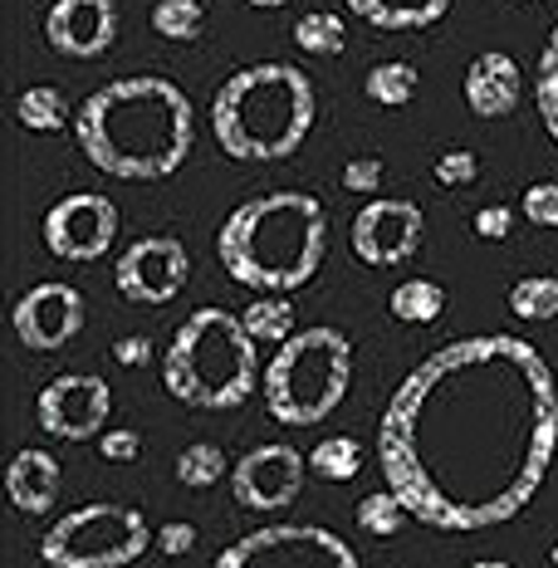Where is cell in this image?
<instances>
[{
	"label": "cell",
	"instance_id": "obj_28",
	"mask_svg": "<svg viewBox=\"0 0 558 568\" xmlns=\"http://www.w3.org/2000/svg\"><path fill=\"white\" fill-rule=\"evenodd\" d=\"M534 103H539V118H544V128H549V138L558 142V26L549 30V40H544L539 79H534Z\"/></svg>",
	"mask_w": 558,
	"mask_h": 568
},
{
	"label": "cell",
	"instance_id": "obj_19",
	"mask_svg": "<svg viewBox=\"0 0 558 568\" xmlns=\"http://www.w3.org/2000/svg\"><path fill=\"white\" fill-rule=\"evenodd\" d=\"M241 324L255 343H290L294 334H300V328H294L290 294H260V300H251L241 310Z\"/></svg>",
	"mask_w": 558,
	"mask_h": 568
},
{
	"label": "cell",
	"instance_id": "obj_15",
	"mask_svg": "<svg viewBox=\"0 0 558 568\" xmlns=\"http://www.w3.org/2000/svg\"><path fill=\"white\" fill-rule=\"evenodd\" d=\"M44 40L64 59H99L118 40V6L113 0H54L44 16Z\"/></svg>",
	"mask_w": 558,
	"mask_h": 568
},
{
	"label": "cell",
	"instance_id": "obj_8",
	"mask_svg": "<svg viewBox=\"0 0 558 568\" xmlns=\"http://www.w3.org/2000/svg\"><path fill=\"white\" fill-rule=\"evenodd\" d=\"M211 568H363L353 544L324 525H265L225 544Z\"/></svg>",
	"mask_w": 558,
	"mask_h": 568
},
{
	"label": "cell",
	"instance_id": "obj_2",
	"mask_svg": "<svg viewBox=\"0 0 558 568\" xmlns=\"http://www.w3.org/2000/svg\"><path fill=\"white\" fill-rule=\"evenodd\" d=\"M79 152L118 182H162L192 158L196 109L162 74H128L93 89L74 113Z\"/></svg>",
	"mask_w": 558,
	"mask_h": 568
},
{
	"label": "cell",
	"instance_id": "obj_25",
	"mask_svg": "<svg viewBox=\"0 0 558 568\" xmlns=\"http://www.w3.org/2000/svg\"><path fill=\"white\" fill-rule=\"evenodd\" d=\"M294 44H300L304 54H343L348 50V26H343L338 10H308L300 16V26H294Z\"/></svg>",
	"mask_w": 558,
	"mask_h": 568
},
{
	"label": "cell",
	"instance_id": "obj_37",
	"mask_svg": "<svg viewBox=\"0 0 558 568\" xmlns=\"http://www.w3.org/2000/svg\"><path fill=\"white\" fill-rule=\"evenodd\" d=\"M245 6H255V10H280V6H290V0H245Z\"/></svg>",
	"mask_w": 558,
	"mask_h": 568
},
{
	"label": "cell",
	"instance_id": "obj_22",
	"mask_svg": "<svg viewBox=\"0 0 558 568\" xmlns=\"http://www.w3.org/2000/svg\"><path fill=\"white\" fill-rule=\"evenodd\" d=\"M363 460H367V452H363L358 436H324V442L308 452V470H314V476H324V480H334V485H343V480L358 476Z\"/></svg>",
	"mask_w": 558,
	"mask_h": 568
},
{
	"label": "cell",
	"instance_id": "obj_1",
	"mask_svg": "<svg viewBox=\"0 0 558 568\" xmlns=\"http://www.w3.org/2000/svg\"><path fill=\"white\" fill-rule=\"evenodd\" d=\"M558 452V383L515 334L456 338L397 383L377 466L426 529L470 535L515 519L539 495Z\"/></svg>",
	"mask_w": 558,
	"mask_h": 568
},
{
	"label": "cell",
	"instance_id": "obj_6",
	"mask_svg": "<svg viewBox=\"0 0 558 568\" xmlns=\"http://www.w3.org/2000/svg\"><path fill=\"white\" fill-rule=\"evenodd\" d=\"M260 387H265V407L280 426H318L328 412H338V402L353 387L348 334L328 324L300 328L290 343H280Z\"/></svg>",
	"mask_w": 558,
	"mask_h": 568
},
{
	"label": "cell",
	"instance_id": "obj_11",
	"mask_svg": "<svg viewBox=\"0 0 558 568\" xmlns=\"http://www.w3.org/2000/svg\"><path fill=\"white\" fill-rule=\"evenodd\" d=\"M118 241V206L99 192H69L64 201H54L44 211V251L59 260H89L109 255V245Z\"/></svg>",
	"mask_w": 558,
	"mask_h": 568
},
{
	"label": "cell",
	"instance_id": "obj_30",
	"mask_svg": "<svg viewBox=\"0 0 558 568\" xmlns=\"http://www.w3.org/2000/svg\"><path fill=\"white\" fill-rule=\"evenodd\" d=\"M432 176L442 186H470L475 176H480V158H475L470 148H450V152H442V158L432 162Z\"/></svg>",
	"mask_w": 558,
	"mask_h": 568
},
{
	"label": "cell",
	"instance_id": "obj_4",
	"mask_svg": "<svg viewBox=\"0 0 558 568\" xmlns=\"http://www.w3.org/2000/svg\"><path fill=\"white\" fill-rule=\"evenodd\" d=\"M318 113L314 79L300 64L265 59L235 69L211 99V133L235 162H284L304 148Z\"/></svg>",
	"mask_w": 558,
	"mask_h": 568
},
{
	"label": "cell",
	"instance_id": "obj_16",
	"mask_svg": "<svg viewBox=\"0 0 558 568\" xmlns=\"http://www.w3.org/2000/svg\"><path fill=\"white\" fill-rule=\"evenodd\" d=\"M466 109L475 118H509L519 109V93H525V74L505 50H485L470 59L466 69Z\"/></svg>",
	"mask_w": 558,
	"mask_h": 568
},
{
	"label": "cell",
	"instance_id": "obj_3",
	"mask_svg": "<svg viewBox=\"0 0 558 568\" xmlns=\"http://www.w3.org/2000/svg\"><path fill=\"white\" fill-rule=\"evenodd\" d=\"M225 275L260 294H294L328 255V211L308 192H265L225 216L216 235Z\"/></svg>",
	"mask_w": 558,
	"mask_h": 568
},
{
	"label": "cell",
	"instance_id": "obj_10",
	"mask_svg": "<svg viewBox=\"0 0 558 568\" xmlns=\"http://www.w3.org/2000/svg\"><path fill=\"white\" fill-rule=\"evenodd\" d=\"M304 476H308V456H300L284 442H265L231 466V495L235 505H245L255 515H280L300 500Z\"/></svg>",
	"mask_w": 558,
	"mask_h": 568
},
{
	"label": "cell",
	"instance_id": "obj_18",
	"mask_svg": "<svg viewBox=\"0 0 558 568\" xmlns=\"http://www.w3.org/2000/svg\"><path fill=\"white\" fill-rule=\"evenodd\" d=\"M343 6L377 30H432L450 0H343Z\"/></svg>",
	"mask_w": 558,
	"mask_h": 568
},
{
	"label": "cell",
	"instance_id": "obj_24",
	"mask_svg": "<svg viewBox=\"0 0 558 568\" xmlns=\"http://www.w3.org/2000/svg\"><path fill=\"white\" fill-rule=\"evenodd\" d=\"M509 314L525 324H549L558 318V280L554 275H525L509 284Z\"/></svg>",
	"mask_w": 558,
	"mask_h": 568
},
{
	"label": "cell",
	"instance_id": "obj_23",
	"mask_svg": "<svg viewBox=\"0 0 558 568\" xmlns=\"http://www.w3.org/2000/svg\"><path fill=\"white\" fill-rule=\"evenodd\" d=\"M16 118H20V128H30V133H59L64 123H74V118H69L64 93H59L54 84H34V89L20 93Z\"/></svg>",
	"mask_w": 558,
	"mask_h": 568
},
{
	"label": "cell",
	"instance_id": "obj_7",
	"mask_svg": "<svg viewBox=\"0 0 558 568\" xmlns=\"http://www.w3.org/2000/svg\"><path fill=\"white\" fill-rule=\"evenodd\" d=\"M158 544L138 505L93 500L59 515L40 535V559L50 568H128Z\"/></svg>",
	"mask_w": 558,
	"mask_h": 568
},
{
	"label": "cell",
	"instance_id": "obj_29",
	"mask_svg": "<svg viewBox=\"0 0 558 568\" xmlns=\"http://www.w3.org/2000/svg\"><path fill=\"white\" fill-rule=\"evenodd\" d=\"M407 519H412L407 505H402L392 490H373V495H363L358 500V525L367 529V535H377V539H392Z\"/></svg>",
	"mask_w": 558,
	"mask_h": 568
},
{
	"label": "cell",
	"instance_id": "obj_13",
	"mask_svg": "<svg viewBox=\"0 0 558 568\" xmlns=\"http://www.w3.org/2000/svg\"><path fill=\"white\" fill-rule=\"evenodd\" d=\"M422 231H426V216H422L417 201L373 196L358 216H353L348 245L363 265L392 270V265H402V260H412L422 251Z\"/></svg>",
	"mask_w": 558,
	"mask_h": 568
},
{
	"label": "cell",
	"instance_id": "obj_9",
	"mask_svg": "<svg viewBox=\"0 0 558 568\" xmlns=\"http://www.w3.org/2000/svg\"><path fill=\"white\" fill-rule=\"evenodd\" d=\"M113 393L99 373H64L40 387L34 397V422L54 442H93L109 432Z\"/></svg>",
	"mask_w": 558,
	"mask_h": 568
},
{
	"label": "cell",
	"instance_id": "obj_12",
	"mask_svg": "<svg viewBox=\"0 0 558 568\" xmlns=\"http://www.w3.org/2000/svg\"><path fill=\"white\" fill-rule=\"evenodd\" d=\"M186 275H192V255L176 235H142L113 265L118 294L133 304H172L186 290Z\"/></svg>",
	"mask_w": 558,
	"mask_h": 568
},
{
	"label": "cell",
	"instance_id": "obj_39",
	"mask_svg": "<svg viewBox=\"0 0 558 568\" xmlns=\"http://www.w3.org/2000/svg\"><path fill=\"white\" fill-rule=\"evenodd\" d=\"M549 564H554V568H558V544H554V549H549Z\"/></svg>",
	"mask_w": 558,
	"mask_h": 568
},
{
	"label": "cell",
	"instance_id": "obj_5",
	"mask_svg": "<svg viewBox=\"0 0 558 568\" xmlns=\"http://www.w3.org/2000/svg\"><path fill=\"white\" fill-rule=\"evenodd\" d=\"M255 383H260L255 338L245 334L241 314L216 310V304L186 314L168 343V353H162V387L182 407L231 412L255 393Z\"/></svg>",
	"mask_w": 558,
	"mask_h": 568
},
{
	"label": "cell",
	"instance_id": "obj_20",
	"mask_svg": "<svg viewBox=\"0 0 558 568\" xmlns=\"http://www.w3.org/2000/svg\"><path fill=\"white\" fill-rule=\"evenodd\" d=\"M387 310L402 324H436L446 314V290L436 280H402L397 290L387 294Z\"/></svg>",
	"mask_w": 558,
	"mask_h": 568
},
{
	"label": "cell",
	"instance_id": "obj_26",
	"mask_svg": "<svg viewBox=\"0 0 558 568\" xmlns=\"http://www.w3.org/2000/svg\"><path fill=\"white\" fill-rule=\"evenodd\" d=\"M172 476L186 485V490H206V485H216L231 476V460H225V452L216 442H192L182 456H176Z\"/></svg>",
	"mask_w": 558,
	"mask_h": 568
},
{
	"label": "cell",
	"instance_id": "obj_32",
	"mask_svg": "<svg viewBox=\"0 0 558 568\" xmlns=\"http://www.w3.org/2000/svg\"><path fill=\"white\" fill-rule=\"evenodd\" d=\"M343 186H348L353 196H377V186H383V162L377 158H353L348 168H343Z\"/></svg>",
	"mask_w": 558,
	"mask_h": 568
},
{
	"label": "cell",
	"instance_id": "obj_34",
	"mask_svg": "<svg viewBox=\"0 0 558 568\" xmlns=\"http://www.w3.org/2000/svg\"><path fill=\"white\" fill-rule=\"evenodd\" d=\"M158 549L168 554V559H182V554L196 549V525H186V519H172V525L158 529Z\"/></svg>",
	"mask_w": 558,
	"mask_h": 568
},
{
	"label": "cell",
	"instance_id": "obj_14",
	"mask_svg": "<svg viewBox=\"0 0 558 568\" xmlns=\"http://www.w3.org/2000/svg\"><path fill=\"white\" fill-rule=\"evenodd\" d=\"M84 318H89V304L74 284L44 280V284H34V290H26L16 300L10 328H16V338L26 343L30 353H54V348H64V343L79 338Z\"/></svg>",
	"mask_w": 558,
	"mask_h": 568
},
{
	"label": "cell",
	"instance_id": "obj_38",
	"mask_svg": "<svg viewBox=\"0 0 558 568\" xmlns=\"http://www.w3.org/2000/svg\"><path fill=\"white\" fill-rule=\"evenodd\" d=\"M470 568H509V564H505V559H475Z\"/></svg>",
	"mask_w": 558,
	"mask_h": 568
},
{
	"label": "cell",
	"instance_id": "obj_27",
	"mask_svg": "<svg viewBox=\"0 0 558 568\" xmlns=\"http://www.w3.org/2000/svg\"><path fill=\"white\" fill-rule=\"evenodd\" d=\"M152 30L172 44H192L206 30V6L201 0H158L152 6Z\"/></svg>",
	"mask_w": 558,
	"mask_h": 568
},
{
	"label": "cell",
	"instance_id": "obj_33",
	"mask_svg": "<svg viewBox=\"0 0 558 568\" xmlns=\"http://www.w3.org/2000/svg\"><path fill=\"white\" fill-rule=\"evenodd\" d=\"M470 226H475V235H480V241H509V231H515V211L495 201V206H480V211H475Z\"/></svg>",
	"mask_w": 558,
	"mask_h": 568
},
{
	"label": "cell",
	"instance_id": "obj_35",
	"mask_svg": "<svg viewBox=\"0 0 558 568\" xmlns=\"http://www.w3.org/2000/svg\"><path fill=\"white\" fill-rule=\"evenodd\" d=\"M99 456L103 460H138L142 456V436L128 432V426H123V432H103L99 436Z\"/></svg>",
	"mask_w": 558,
	"mask_h": 568
},
{
	"label": "cell",
	"instance_id": "obj_21",
	"mask_svg": "<svg viewBox=\"0 0 558 568\" xmlns=\"http://www.w3.org/2000/svg\"><path fill=\"white\" fill-rule=\"evenodd\" d=\"M363 93L383 109H407L417 99V69L407 59H387V64H373L363 79Z\"/></svg>",
	"mask_w": 558,
	"mask_h": 568
},
{
	"label": "cell",
	"instance_id": "obj_17",
	"mask_svg": "<svg viewBox=\"0 0 558 568\" xmlns=\"http://www.w3.org/2000/svg\"><path fill=\"white\" fill-rule=\"evenodd\" d=\"M6 495L20 515H50L59 500V460L40 446L16 452L6 466Z\"/></svg>",
	"mask_w": 558,
	"mask_h": 568
},
{
	"label": "cell",
	"instance_id": "obj_36",
	"mask_svg": "<svg viewBox=\"0 0 558 568\" xmlns=\"http://www.w3.org/2000/svg\"><path fill=\"white\" fill-rule=\"evenodd\" d=\"M113 358L123 363V368H142V363L152 358V343L142 338V334H138V338H118V343H113Z\"/></svg>",
	"mask_w": 558,
	"mask_h": 568
},
{
	"label": "cell",
	"instance_id": "obj_31",
	"mask_svg": "<svg viewBox=\"0 0 558 568\" xmlns=\"http://www.w3.org/2000/svg\"><path fill=\"white\" fill-rule=\"evenodd\" d=\"M525 221L529 226H558V182H534L525 192Z\"/></svg>",
	"mask_w": 558,
	"mask_h": 568
}]
</instances>
